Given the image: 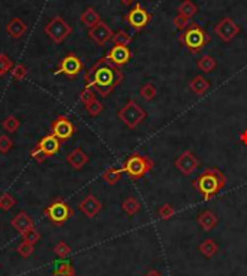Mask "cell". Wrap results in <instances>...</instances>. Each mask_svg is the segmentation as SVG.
<instances>
[{"mask_svg":"<svg viewBox=\"0 0 247 276\" xmlns=\"http://www.w3.org/2000/svg\"><path fill=\"white\" fill-rule=\"evenodd\" d=\"M124 75L107 56L99 59L86 74V87L93 88L101 97H107L114 88L122 84Z\"/></svg>","mask_w":247,"mask_h":276,"instance_id":"1","label":"cell"},{"mask_svg":"<svg viewBox=\"0 0 247 276\" xmlns=\"http://www.w3.org/2000/svg\"><path fill=\"white\" fill-rule=\"evenodd\" d=\"M193 185L202 195L204 200H211L220 191L224 190V187L227 185V178L218 168L214 166L207 168L193 182Z\"/></svg>","mask_w":247,"mask_h":276,"instance_id":"2","label":"cell"},{"mask_svg":"<svg viewBox=\"0 0 247 276\" xmlns=\"http://www.w3.org/2000/svg\"><path fill=\"white\" fill-rule=\"evenodd\" d=\"M179 42L190 52L197 54L210 42V35L198 23H190V26L179 35Z\"/></svg>","mask_w":247,"mask_h":276,"instance_id":"3","label":"cell"},{"mask_svg":"<svg viewBox=\"0 0 247 276\" xmlns=\"http://www.w3.org/2000/svg\"><path fill=\"white\" fill-rule=\"evenodd\" d=\"M155 168V162L148 155H142L139 152H135L126 159L123 165V172L127 173L132 179H141L149 171Z\"/></svg>","mask_w":247,"mask_h":276,"instance_id":"4","label":"cell"},{"mask_svg":"<svg viewBox=\"0 0 247 276\" xmlns=\"http://www.w3.org/2000/svg\"><path fill=\"white\" fill-rule=\"evenodd\" d=\"M44 214L51 220L52 224L62 225L74 217V210L64 201V198H56L44 210Z\"/></svg>","mask_w":247,"mask_h":276,"instance_id":"5","label":"cell"},{"mask_svg":"<svg viewBox=\"0 0 247 276\" xmlns=\"http://www.w3.org/2000/svg\"><path fill=\"white\" fill-rule=\"evenodd\" d=\"M119 119L123 121L129 129H136L146 117V111L135 100H129L117 113Z\"/></svg>","mask_w":247,"mask_h":276,"instance_id":"6","label":"cell"},{"mask_svg":"<svg viewBox=\"0 0 247 276\" xmlns=\"http://www.w3.org/2000/svg\"><path fill=\"white\" fill-rule=\"evenodd\" d=\"M71 32H72V28L61 16L53 17L52 20H49L48 25L45 26V34L56 44H59L65 38H68Z\"/></svg>","mask_w":247,"mask_h":276,"instance_id":"7","label":"cell"},{"mask_svg":"<svg viewBox=\"0 0 247 276\" xmlns=\"http://www.w3.org/2000/svg\"><path fill=\"white\" fill-rule=\"evenodd\" d=\"M124 20L130 28H133L136 31H142L150 23L152 15L142 6L141 3H136V6L124 16Z\"/></svg>","mask_w":247,"mask_h":276,"instance_id":"8","label":"cell"},{"mask_svg":"<svg viewBox=\"0 0 247 276\" xmlns=\"http://www.w3.org/2000/svg\"><path fill=\"white\" fill-rule=\"evenodd\" d=\"M214 32L223 42H230L240 34V26L231 17H224L215 25Z\"/></svg>","mask_w":247,"mask_h":276,"instance_id":"9","label":"cell"},{"mask_svg":"<svg viewBox=\"0 0 247 276\" xmlns=\"http://www.w3.org/2000/svg\"><path fill=\"white\" fill-rule=\"evenodd\" d=\"M81 71H83V62H81V59L75 54H68V55H65L61 59V62L58 65V69H56V74H64V75H67L70 78H74Z\"/></svg>","mask_w":247,"mask_h":276,"instance_id":"10","label":"cell"},{"mask_svg":"<svg viewBox=\"0 0 247 276\" xmlns=\"http://www.w3.org/2000/svg\"><path fill=\"white\" fill-rule=\"evenodd\" d=\"M174 165L182 175L188 176L197 171V168L199 166V161L191 151H185L175 159Z\"/></svg>","mask_w":247,"mask_h":276,"instance_id":"11","label":"cell"},{"mask_svg":"<svg viewBox=\"0 0 247 276\" xmlns=\"http://www.w3.org/2000/svg\"><path fill=\"white\" fill-rule=\"evenodd\" d=\"M51 130H52V135H55L61 142H65L72 138V135L75 133V126L72 124V121L68 117L59 116L56 117V120H53Z\"/></svg>","mask_w":247,"mask_h":276,"instance_id":"12","label":"cell"},{"mask_svg":"<svg viewBox=\"0 0 247 276\" xmlns=\"http://www.w3.org/2000/svg\"><path fill=\"white\" fill-rule=\"evenodd\" d=\"M113 31L108 28L106 22L100 20L96 26H93L91 29H89V36L97 44V45H104L108 41H111L113 38Z\"/></svg>","mask_w":247,"mask_h":276,"instance_id":"13","label":"cell"},{"mask_svg":"<svg viewBox=\"0 0 247 276\" xmlns=\"http://www.w3.org/2000/svg\"><path fill=\"white\" fill-rule=\"evenodd\" d=\"M107 58L116 65V67H124L130 59H132V51L129 50V47L123 45H114L108 54L106 55Z\"/></svg>","mask_w":247,"mask_h":276,"instance_id":"14","label":"cell"},{"mask_svg":"<svg viewBox=\"0 0 247 276\" xmlns=\"http://www.w3.org/2000/svg\"><path fill=\"white\" fill-rule=\"evenodd\" d=\"M45 155L48 156H52L55 154H58L59 152V148H61V140L56 138L55 135H47V136H44V138L41 139L39 142H38V145H36Z\"/></svg>","mask_w":247,"mask_h":276,"instance_id":"15","label":"cell"},{"mask_svg":"<svg viewBox=\"0 0 247 276\" xmlns=\"http://www.w3.org/2000/svg\"><path fill=\"white\" fill-rule=\"evenodd\" d=\"M78 207L80 210L89 217V219H93V217H96L99 213H100V210L103 208L101 206V203L97 200V197H94V195H87L80 204H78Z\"/></svg>","mask_w":247,"mask_h":276,"instance_id":"16","label":"cell"},{"mask_svg":"<svg viewBox=\"0 0 247 276\" xmlns=\"http://www.w3.org/2000/svg\"><path fill=\"white\" fill-rule=\"evenodd\" d=\"M12 227L19 231L20 234H23L26 230H29L31 227H35L34 225V220L31 219V216L28 214V213H25V211H20L18 213L15 217H13V220H12Z\"/></svg>","mask_w":247,"mask_h":276,"instance_id":"17","label":"cell"},{"mask_svg":"<svg viewBox=\"0 0 247 276\" xmlns=\"http://www.w3.org/2000/svg\"><path fill=\"white\" fill-rule=\"evenodd\" d=\"M26 31H28L26 23H25L22 19H19V17L10 19V20L7 22V25H6V32H7V35H10V36L15 38V39L22 38L23 35L26 34Z\"/></svg>","mask_w":247,"mask_h":276,"instance_id":"18","label":"cell"},{"mask_svg":"<svg viewBox=\"0 0 247 276\" xmlns=\"http://www.w3.org/2000/svg\"><path fill=\"white\" fill-rule=\"evenodd\" d=\"M67 162L70 164L74 169L80 171V169L89 162V156H87V154H86L83 149L77 148V149H74L71 154L67 155Z\"/></svg>","mask_w":247,"mask_h":276,"instance_id":"19","label":"cell"},{"mask_svg":"<svg viewBox=\"0 0 247 276\" xmlns=\"http://www.w3.org/2000/svg\"><path fill=\"white\" fill-rule=\"evenodd\" d=\"M197 221H198V224L201 225V228H202L204 231H211L212 228L218 224V219H217V216L212 213L211 210L202 211V213L198 216V220H197Z\"/></svg>","mask_w":247,"mask_h":276,"instance_id":"20","label":"cell"},{"mask_svg":"<svg viewBox=\"0 0 247 276\" xmlns=\"http://www.w3.org/2000/svg\"><path fill=\"white\" fill-rule=\"evenodd\" d=\"M210 80H207L205 77L202 75H197L194 77L191 81H190V88L193 90V93L197 94V96H202L207 93V90L210 88Z\"/></svg>","mask_w":247,"mask_h":276,"instance_id":"21","label":"cell"},{"mask_svg":"<svg viewBox=\"0 0 247 276\" xmlns=\"http://www.w3.org/2000/svg\"><path fill=\"white\" fill-rule=\"evenodd\" d=\"M198 250H199V253H201L204 258L211 259L212 256H215V255L218 253L220 247H218V244L214 242L212 239H207V240H204V242L198 246Z\"/></svg>","mask_w":247,"mask_h":276,"instance_id":"22","label":"cell"},{"mask_svg":"<svg viewBox=\"0 0 247 276\" xmlns=\"http://www.w3.org/2000/svg\"><path fill=\"white\" fill-rule=\"evenodd\" d=\"M197 67H198V69H201L204 74H210L217 68V61H215V58H212L211 55L205 54L197 61Z\"/></svg>","mask_w":247,"mask_h":276,"instance_id":"23","label":"cell"},{"mask_svg":"<svg viewBox=\"0 0 247 276\" xmlns=\"http://www.w3.org/2000/svg\"><path fill=\"white\" fill-rule=\"evenodd\" d=\"M100 20H101V19H100V15H99L93 7L86 9V10L83 12V15H81V23H83L84 26H87L89 29H91L93 26H96Z\"/></svg>","mask_w":247,"mask_h":276,"instance_id":"24","label":"cell"},{"mask_svg":"<svg viewBox=\"0 0 247 276\" xmlns=\"http://www.w3.org/2000/svg\"><path fill=\"white\" fill-rule=\"evenodd\" d=\"M122 208H123V211L127 216L132 217V216H135V214H138V213L141 211L142 204L138 198H135V197H127L123 203H122Z\"/></svg>","mask_w":247,"mask_h":276,"instance_id":"25","label":"cell"},{"mask_svg":"<svg viewBox=\"0 0 247 276\" xmlns=\"http://www.w3.org/2000/svg\"><path fill=\"white\" fill-rule=\"evenodd\" d=\"M198 12V6L191 0H184L179 6H178V13L182 16H187L188 19L194 17Z\"/></svg>","mask_w":247,"mask_h":276,"instance_id":"26","label":"cell"},{"mask_svg":"<svg viewBox=\"0 0 247 276\" xmlns=\"http://www.w3.org/2000/svg\"><path fill=\"white\" fill-rule=\"evenodd\" d=\"M122 175H123V169L108 168L103 173V181H106L107 184H110V185H114V184H117L122 179Z\"/></svg>","mask_w":247,"mask_h":276,"instance_id":"27","label":"cell"},{"mask_svg":"<svg viewBox=\"0 0 247 276\" xmlns=\"http://www.w3.org/2000/svg\"><path fill=\"white\" fill-rule=\"evenodd\" d=\"M156 93H158V90H156V87L153 86L152 83H146V84L143 87H141V90H139L141 97L143 100H146V102H152V100L156 97Z\"/></svg>","mask_w":247,"mask_h":276,"instance_id":"28","label":"cell"},{"mask_svg":"<svg viewBox=\"0 0 247 276\" xmlns=\"http://www.w3.org/2000/svg\"><path fill=\"white\" fill-rule=\"evenodd\" d=\"M19 126H20V121H19L18 117H15V116H7L4 120L1 121V127H3L6 132H9V133H15L19 129Z\"/></svg>","mask_w":247,"mask_h":276,"instance_id":"29","label":"cell"},{"mask_svg":"<svg viewBox=\"0 0 247 276\" xmlns=\"http://www.w3.org/2000/svg\"><path fill=\"white\" fill-rule=\"evenodd\" d=\"M114 45H123V47H129L132 42V36L127 34L126 31H117L111 38Z\"/></svg>","mask_w":247,"mask_h":276,"instance_id":"30","label":"cell"},{"mask_svg":"<svg viewBox=\"0 0 247 276\" xmlns=\"http://www.w3.org/2000/svg\"><path fill=\"white\" fill-rule=\"evenodd\" d=\"M15 204H16V200H15V197H13L12 194L4 192V194L0 195V210H3V211H9V210L13 207Z\"/></svg>","mask_w":247,"mask_h":276,"instance_id":"31","label":"cell"},{"mask_svg":"<svg viewBox=\"0 0 247 276\" xmlns=\"http://www.w3.org/2000/svg\"><path fill=\"white\" fill-rule=\"evenodd\" d=\"M12 68H13L12 59L6 54H0V77L6 75L9 71H12Z\"/></svg>","mask_w":247,"mask_h":276,"instance_id":"32","label":"cell"},{"mask_svg":"<svg viewBox=\"0 0 247 276\" xmlns=\"http://www.w3.org/2000/svg\"><path fill=\"white\" fill-rule=\"evenodd\" d=\"M158 216L160 220H169L175 216V208L171 204H163L158 210Z\"/></svg>","mask_w":247,"mask_h":276,"instance_id":"33","label":"cell"},{"mask_svg":"<svg viewBox=\"0 0 247 276\" xmlns=\"http://www.w3.org/2000/svg\"><path fill=\"white\" fill-rule=\"evenodd\" d=\"M16 250H18V253L22 256V258H29V256L34 253V250H35V244L23 240V242L19 244Z\"/></svg>","mask_w":247,"mask_h":276,"instance_id":"34","label":"cell"},{"mask_svg":"<svg viewBox=\"0 0 247 276\" xmlns=\"http://www.w3.org/2000/svg\"><path fill=\"white\" fill-rule=\"evenodd\" d=\"M103 109H104V106L101 102H99L97 99L94 100V102H91L90 104L86 106V110H87V113H89L90 116H93V117H96V116H99L101 111H103Z\"/></svg>","mask_w":247,"mask_h":276,"instance_id":"35","label":"cell"},{"mask_svg":"<svg viewBox=\"0 0 247 276\" xmlns=\"http://www.w3.org/2000/svg\"><path fill=\"white\" fill-rule=\"evenodd\" d=\"M53 253H55L58 258L65 259V258L71 253V247L65 242H59L55 247H53Z\"/></svg>","mask_w":247,"mask_h":276,"instance_id":"36","label":"cell"},{"mask_svg":"<svg viewBox=\"0 0 247 276\" xmlns=\"http://www.w3.org/2000/svg\"><path fill=\"white\" fill-rule=\"evenodd\" d=\"M80 100H81V103L84 104V106H87V104H90L91 102L96 100V91H94L93 88L86 87V88L80 93Z\"/></svg>","mask_w":247,"mask_h":276,"instance_id":"37","label":"cell"},{"mask_svg":"<svg viewBox=\"0 0 247 276\" xmlns=\"http://www.w3.org/2000/svg\"><path fill=\"white\" fill-rule=\"evenodd\" d=\"M23 240L28 243H32V244H35V243L39 242V239H41V234H39V231L36 230L35 227H31L29 230H26L23 234Z\"/></svg>","mask_w":247,"mask_h":276,"instance_id":"38","label":"cell"},{"mask_svg":"<svg viewBox=\"0 0 247 276\" xmlns=\"http://www.w3.org/2000/svg\"><path fill=\"white\" fill-rule=\"evenodd\" d=\"M12 77L15 78V80H18V81H22L26 75H28V69L25 65H22V64H16V65H13V68H12Z\"/></svg>","mask_w":247,"mask_h":276,"instance_id":"39","label":"cell"},{"mask_svg":"<svg viewBox=\"0 0 247 276\" xmlns=\"http://www.w3.org/2000/svg\"><path fill=\"white\" fill-rule=\"evenodd\" d=\"M12 148H13V140L6 135H0V154H7Z\"/></svg>","mask_w":247,"mask_h":276,"instance_id":"40","label":"cell"},{"mask_svg":"<svg viewBox=\"0 0 247 276\" xmlns=\"http://www.w3.org/2000/svg\"><path fill=\"white\" fill-rule=\"evenodd\" d=\"M191 19H188L187 16H182V15H179L178 13L177 16H175V19H174V26L177 28V29H179V31H185L188 26H190V22Z\"/></svg>","mask_w":247,"mask_h":276,"instance_id":"41","label":"cell"},{"mask_svg":"<svg viewBox=\"0 0 247 276\" xmlns=\"http://www.w3.org/2000/svg\"><path fill=\"white\" fill-rule=\"evenodd\" d=\"M70 271H74V268L67 260H61L55 263V272H70Z\"/></svg>","mask_w":247,"mask_h":276,"instance_id":"42","label":"cell"},{"mask_svg":"<svg viewBox=\"0 0 247 276\" xmlns=\"http://www.w3.org/2000/svg\"><path fill=\"white\" fill-rule=\"evenodd\" d=\"M31 156H32V158L35 159L38 164H42V162H44V161H45V159L48 158V155H45V154H44V152H42V151H41V149H39L38 146H35V148H34V149L31 151Z\"/></svg>","mask_w":247,"mask_h":276,"instance_id":"43","label":"cell"},{"mask_svg":"<svg viewBox=\"0 0 247 276\" xmlns=\"http://www.w3.org/2000/svg\"><path fill=\"white\" fill-rule=\"evenodd\" d=\"M52 276H75V272L74 271H70V272H55Z\"/></svg>","mask_w":247,"mask_h":276,"instance_id":"44","label":"cell"},{"mask_svg":"<svg viewBox=\"0 0 247 276\" xmlns=\"http://www.w3.org/2000/svg\"><path fill=\"white\" fill-rule=\"evenodd\" d=\"M240 140H242L243 145H246L247 146V130H243V132L240 133Z\"/></svg>","mask_w":247,"mask_h":276,"instance_id":"45","label":"cell"},{"mask_svg":"<svg viewBox=\"0 0 247 276\" xmlns=\"http://www.w3.org/2000/svg\"><path fill=\"white\" fill-rule=\"evenodd\" d=\"M145 276H162V274L159 271H156V269H152V271H149Z\"/></svg>","mask_w":247,"mask_h":276,"instance_id":"46","label":"cell"},{"mask_svg":"<svg viewBox=\"0 0 247 276\" xmlns=\"http://www.w3.org/2000/svg\"><path fill=\"white\" fill-rule=\"evenodd\" d=\"M136 0H120V3L123 4V6H130L132 3H135Z\"/></svg>","mask_w":247,"mask_h":276,"instance_id":"47","label":"cell"}]
</instances>
